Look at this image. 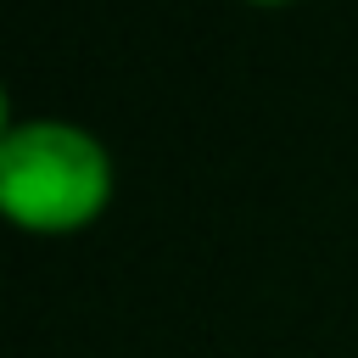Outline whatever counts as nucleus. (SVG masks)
Listing matches in <instances>:
<instances>
[{"mask_svg":"<svg viewBox=\"0 0 358 358\" xmlns=\"http://www.w3.org/2000/svg\"><path fill=\"white\" fill-rule=\"evenodd\" d=\"M246 6H257V11H280V6H296V0H246Z\"/></svg>","mask_w":358,"mask_h":358,"instance_id":"2","label":"nucleus"},{"mask_svg":"<svg viewBox=\"0 0 358 358\" xmlns=\"http://www.w3.org/2000/svg\"><path fill=\"white\" fill-rule=\"evenodd\" d=\"M117 173L95 129L73 117H6L0 213L22 235H78L112 207Z\"/></svg>","mask_w":358,"mask_h":358,"instance_id":"1","label":"nucleus"}]
</instances>
